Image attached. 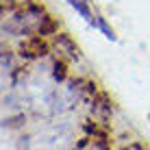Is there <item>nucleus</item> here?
<instances>
[{"mask_svg": "<svg viewBox=\"0 0 150 150\" xmlns=\"http://www.w3.org/2000/svg\"><path fill=\"white\" fill-rule=\"evenodd\" d=\"M20 52H22L24 59H39V57L48 54V46L44 44V39H41V37H30L26 41H22Z\"/></svg>", "mask_w": 150, "mask_h": 150, "instance_id": "1", "label": "nucleus"}, {"mask_svg": "<svg viewBox=\"0 0 150 150\" xmlns=\"http://www.w3.org/2000/svg\"><path fill=\"white\" fill-rule=\"evenodd\" d=\"M57 46H59L61 50H65V52H68L72 59H79V57H81L79 46H76V44H74V41H72L65 33H59V35H57Z\"/></svg>", "mask_w": 150, "mask_h": 150, "instance_id": "2", "label": "nucleus"}, {"mask_svg": "<svg viewBox=\"0 0 150 150\" xmlns=\"http://www.w3.org/2000/svg\"><path fill=\"white\" fill-rule=\"evenodd\" d=\"M37 33L44 37V35H57V24H54V20L50 18V15H41V18L37 20Z\"/></svg>", "mask_w": 150, "mask_h": 150, "instance_id": "3", "label": "nucleus"}, {"mask_svg": "<svg viewBox=\"0 0 150 150\" xmlns=\"http://www.w3.org/2000/svg\"><path fill=\"white\" fill-rule=\"evenodd\" d=\"M94 24H98V28H100L102 33H105V37H109V39H115L113 30H111V28H109V26L105 24V20H102V18H96V20H94Z\"/></svg>", "mask_w": 150, "mask_h": 150, "instance_id": "4", "label": "nucleus"}, {"mask_svg": "<svg viewBox=\"0 0 150 150\" xmlns=\"http://www.w3.org/2000/svg\"><path fill=\"white\" fill-rule=\"evenodd\" d=\"M63 63H54V79L57 81H63V76H65V72H63Z\"/></svg>", "mask_w": 150, "mask_h": 150, "instance_id": "5", "label": "nucleus"}]
</instances>
